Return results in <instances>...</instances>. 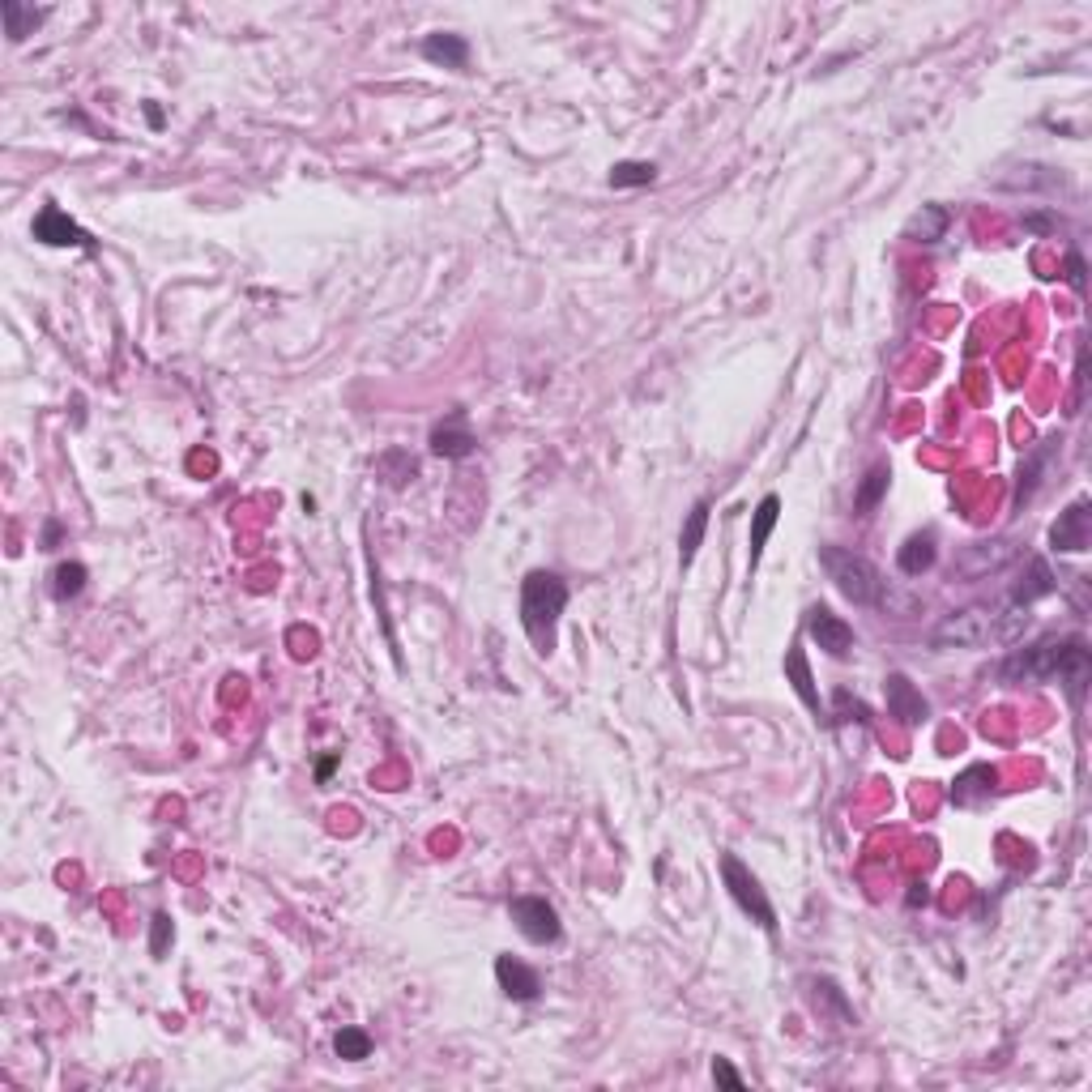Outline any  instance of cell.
I'll list each match as a JSON object with an SVG mask.
<instances>
[{
    "instance_id": "obj_1",
    "label": "cell",
    "mask_w": 1092,
    "mask_h": 1092,
    "mask_svg": "<svg viewBox=\"0 0 1092 1092\" xmlns=\"http://www.w3.org/2000/svg\"><path fill=\"white\" fill-rule=\"evenodd\" d=\"M998 679L1003 683H1058L1062 692L1080 704L1088 692V679H1092V653H1088L1084 636H1062V641L1050 636L1032 649L1012 653L1008 662L998 666Z\"/></svg>"
},
{
    "instance_id": "obj_2",
    "label": "cell",
    "mask_w": 1092,
    "mask_h": 1092,
    "mask_svg": "<svg viewBox=\"0 0 1092 1092\" xmlns=\"http://www.w3.org/2000/svg\"><path fill=\"white\" fill-rule=\"evenodd\" d=\"M1028 631V607H969L935 627L939 649H990L1012 645Z\"/></svg>"
},
{
    "instance_id": "obj_3",
    "label": "cell",
    "mask_w": 1092,
    "mask_h": 1092,
    "mask_svg": "<svg viewBox=\"0 0 1092 1092\" xmlns=\"http://www.w3.org/2000/svg\"><path fill=\"white\" fill-rule=\"evenodd\" d=\"M568 607V585L555 572H530L521 581V623H525V636L534 641L538 653H551L555 649V627H559V615Z\"/></svg>"
},
{
    "instance_id": "obj_4",
    "label": "cell",
    "mask_w": 1092,
    "mask_h": 1092,
    "mask_svg": "<svg viewBox=\"0 0 1092 1092\" xmlns=\"http://www.w3.org/2000/svg\"><path fill=\"white\" fill-rule=\"evenodd\" d=\"M820 568L853 607H883V577L867 555H853L845 546H820Z\"/></svg>"
},
{
    "instance_id": "obj_5",
    "label": "cell",
    "mask_w": 1092,
    "mask_h": 1092,
    "mask_svg": "<svg viewBox=\"0 0 1092 1092\" xmlns=\"http://www.w3.org/2000/svg\"><path fill=\"white\" fill-rule=\"evenodd\" d=\"M722 879H726V893L734 897V905L752 917L760 931H768V935L777 931V909H772V901L764 897V887L752 875V867H742V858L722 853Z\"/></svg>"
},
{
    "instance_id": "obj_6",
    "label": "cell",
    "mask_w": 1092,
    "mask_h": 1092,
    "mask_svg": "<svg viewBox=\"0 0 1092 1092\" xmlns=\"http://www.w3.org/2000/svg\"><path fill=\"white\" fill-rule=\"evenodd\" d=\"M508 913H512L516 931H521L530 943H555L563 935L559 913H555V905L546 901V897H516L508 905Z\"/></svg>"
},
{
    "instance_id": "obj_7",
    "label": "cell",
    "mask_w": 1092,
    "mask_h": 1092,
    "mask_svg": "<svg viewBox=\"0 0 1092 1092\" xmlns=\"http://www.w3.org/2000/svg\"><path fill=\"white\" fill-rule=\"evenodd\" d=\"M807 636H811L828 657H837V662H845V657L853 653V627H849L841 615H832L828 607H811V611H807Z\"/></svg>"
},
{
    "instance_id": "obj_8",
    "label": "cell",
    "mask_w": 1092,
    "mask_h": 1092,
    "mask_svg": "<svg viewBox=\"0 0 1092 1092\" xmlns=\"http://www.w3.org/2000/svg\"><path fill=\"white\" fill-rule=\"evenodd\" d=\"M1088 525H1092L1088 500H1076L1067 512H1058V521L1050 525V546L1054 551H1067V555L1088 551Z\"/></svg>"
},
{
    "instance_id": "obj_9",
    "label": "cell",
    "mask_w": 1092,
    "mask_h": 1092,
    "mask_svg": "<svg viewBox=\"0 0 1092 1092\" xmlns=\"http://www.w3.org/2000/svg\"><path fill=\"white\" fill-rule=\"evenodd\" d=\"M35 240L51 248H90V235L61 210V206H43L35 218Z\"/></svg>"
},
{
    "instance_id": "obj_10",
    "label": "cell",
    "mask_w": 1092,
    "mask_h": 1092,
    "mask_svg": "<svg viewBox=\"0 0 1092 1092\" xmlns=\"http://www.w3.org/2000/svg\"><path fill=\"white\" fill-rule=\"evenodd\" d=\"M883 692H887V713H893L901 726H922L931 717V704L922 700V692H917L905 675H887Z\"/></svg>"
},
{
    "instance_id": "obj_11",
    "label": "cell",
    "mask_w": 1092,
    "mask_h": 1092,
    "mask_svg": "<svg viewBox=\"0 0 1092 1092\" xmlns=\"http://www.w3.org/2000/svg\"><path fill=\"white\" fill-rule=\"evenodd\" d=\"M496 977H500V990L516 1003H534L542 994V982H538V973L521 960H512V956H500L496 960Z\"/></svg>"
},
{
    "instance_id": "obj_12",
    "label": "cell",
    "mask_w": 1092,
    "mask_h": 1092,
    "mask_svg": "<svg viewBox=\"0 0 1092 1092\" xmlns=\"http://www.w3.org/2000/svg\"><path fill=\"white\" fill-rule=\"evenodd\" d=\"M994 798V768L990 764H973L952 781V802L956 807H982Z\"/></svg>"
},
{
    "instance_id": "obj_13",
    "label": "cell",
    "mask_w": 1092,
    "mask_h": 1092,
    "mask_svg": "<svg viewBox=\"0 0 1092 1092\" xmlns=\"http://www.w3.org/2000/svg\"><path fill=\"white\" fill-rule=\"evenodd\" d=\"M474 444H478V440L470 436V427H466L462 414H452L448 423H440L436 431H431V452H436V457H448V462H462V457H470Z\"/></svg>"
},
{
    "instance_id": "obj_14",
    "label": "cell",
    "mask_w": 1092,
    "mask_h": 1092,
    "mask_svg": "<svg viewBox=\"0 0 1092 1092\" xmlns=\"http://www.w3.org/2000/svg\"><path fill=\"white\" fill-rule=\"evenodd\" d=\"M935 559H939V542H935V534L926 530V534H913V538H905V546L897 551V568L905 572V577H922V572H931L935 568Z\"/></svg>"
},
{
    "instance_id": "obj_15",
    "label": "cell",
    "mask_w": 1092,
    "mask_h": 1092,
    "mask_svg": "<svg viewBox=\"0 0 1092 1092\" xmlns=\"http://www.w3.org/2000/svg\"><path fill=\"white\" fill-rule=\"evenodd\" d=\"M418 51L427 56L431 65H444V69H466V61H470V43L462 35H448V31L427 35Z\"/></svg>"
},
{
    "instance_id": "obj_16",
    "label": "cell",
    "mask_w": 1092,
    "mask_h": 1092,
    "mask_svg": "<svg viewBox=\"0 0 1092 1092\" xmlns=\"http://www.w3.org/2000/svg\"><path fill=\"white\" fill-rule=\"evenodd\" d=\"M947 222H952V214H947L943 206H922V214L909 218L905 240H913V244H939L947 235Z\"/></svg>"
},
{
    "instance_id": "obj_17",
    "label": "cell",
    "mask_w": 1092,
    "mask_h": 1092,
    "mask_svg": "<svg viewBox=\"0 0 1092 1092\" xmlns=\"http://www.w3.org/2000/svg\"><path fill=\"white\" fill-rule=\"evenodd\" d=\"M887 482H893V466H887V462H875V466L867 470V478H862L858 496H853V512H858V516L875 512V508H879V500L887 496Z\"/></svg>"
},
{
    "instance_id": "obj_18",
    "label": "cell",
    "mask_w": 1092,
    "mask_h": 1092,
    "mask_svg": "<svg viewBox=\"0 0 1092 1092\" xmlns=\"http://www.w3.org/2000/svg\"><path fill=\"white\" fill-rule=\"evenodd\" d=\"M1054 589H1058V581H1054L1050 563H1046V559H1028V581L1016 585L1012 602H1016V607H1032V602H1038V597H1050Z\"/></svg>"
},
{
    "instance_id": "obj_19",
    "label": "cell",
    "mask_w": 1092,
    "mask_h": 1092,
    "mask_svg": "<svg viewBox=\"0 0 1092 1092\" xmlns=\"http://www.w3.org/2000/svg\"><path fill=\"white\" fill-rule=\"evenodd\" d=\"M786 675L794 683V692L802 696V704H807L820 717V692H815V679H811V666H807V653H802V645H794L786 653Z\"/></svg>"
},
{
    "instance_id": "obj_20",
    "label": "cell",
    "mask_w": 1092,
    "mask_h": 1092,
    "mask_svg": "<svg viewBox=\"0 0 1092 1092\" xmlns=\"http://www.w3.org/2000/svg\"><path fill=\"white\" fill-rule=\"evenodd\" d=\"M51 9H35V5H22V0H5L0 5V17H5V35L13 43H22L26 35H35V26L47 17Z\"/></svg>"
},
{
    "instance_id": "obj_21",
    "label": "cell",
    "mask_w": 1092,
    "mask_h": 1092,
    "mask_svg": "<svg viewBox=\"0 0 1092 1092\" xmlns=\"http://www.w3.org/2000/svg\"><path fill=\"white\" fill-rule=\"evenodd\" d=\"M708 500H700L692 512H687V521H683V534H679V559H683V568L696 559V551H700V542H704V530H708Z\"/></svg>"
},
{
    "instance_id": "obj_22",
    "label": "cell",
    "mask_w": 1092,
    "mask_h": 1092,
    "mask_svg": "<svg viewBox=\"0 0 1092 1092\" xmlns=\"http://www.w3.org/2000/svg\"><path fill=\"white\" fill-rule=\"evenodd\" d=\"M777 521H781V496H764L760 508L752 512V563L764 555V542L777 530Z\"/></svg>"
},
{
    "instance_id": "obj_23",
    "label": "cell",
    "mask_w": 1092,
    "mask_h": 1092,
    "mask_svg": "<svg viewBox=\"0 0 1092 1092\" xmlns=\"http://www.w3.org/2000/svg\"><path fill=\"white\" fill-rule=\"evenodd\" d=\"M657 180L653 162H615L611 167V188H645Z\"/></svg>"
},
{
    "instance_id": "obj_24",
    "label": "cell",
    "mask_w": 1092,
    "mask_h": 1092,
    "mask_svg": "<svg viewBox=\"0 0 1092 1092\" xmlns=\"http://www.w3.org/2000/svg\"><path fill=\"white\" fill-rule=\"evenodd\" d=\"M1046 462H1050V448H1042V452H1032L1028 462L1020 466V486H1016V508H1024L1028 500H1032V492H1038V482H1042V470H1046Z\"/></svg>"
},
{
    "instance_id": "obj_25",
    "label": "cell",
    "mask_w": 1092,
    "mask_h": 1092,
    "mask_svg": "<svg viewBox=\"0 0 1092 1092\" xmlns=\"http://www.w3.org/2000/svg\"><path fill=\"white\" fill-rule=\"evenodd\" d=\"M333 1050H337V1058H347V1062H363L371 1054V1038L363 1028H341L333 1038Z\"/></svg>"
},
{
    "instance_id": "obj_26",
    "label": "cell",
    "mask_w": 1092,
    "mask_h": 1092,
    "mask_svg": "<svg viewBox=\"0 0 1092 1092\" xmlns=\"http://www.w3.org/2000/svg\"><path fill=\"white\" fill-rule=\"evenodd\" d=\"M85 589V563H61L56 568V597H77Z\"/></svg>"
},
{
    "instance_id": "obj_27",
    "label": "cell",
    "mask_w": 1092,
    "mask_h": 1092,
    "mask_svg": "<svg viewBox=\"0 0 1092 1092\" xmlns=\"http://www.w3.org/2000/svg\"><path fill=\"white\" fill-rule=\"evenodd\" d=\"M832 704H837V713H841L837 722H862V726L871 722V708L862 704V700H853L849 692H837V696H832Z\"/></svg>"
},
{
    "instance_id": "obj_28",
    "label": "cell",
    "mask_w": 1092,
    "mask_h": 1092,
    "mask_svg": "<svg viewBox=\"0 0 1092 1092\" xmlns=\"http://www.w3.org/2000/svg\"><path fill=\"white\" fill-rule=\"evenodd\" d=\"M167 943H171V917L158 913V917H154V935H150V956H154V960L167 956Z\"/></svg>"
},
{
    "instance_id": "obj_29",
    "label": "cell",
    "mask_w": 1092,
    "mask_h": 1092,
    "mask_svg": "<svg viewBox=\"0 0 1092 1092\" xmlns=\"http://www.w3.org/2000/svg\"><path fill=\"white\" fill-rule=\"evenodd\" d=\"M713 1080L722 1084V1088H730V1092H742V1088H747V1084H742V1076L730 1067L726 1058H713Z\"/></svg>"
},
{
    "instance_id": "obj_30",
    "label": "cell",
    "mask_w": 1092,
    "mask_h": 1092,
    "mask_svg": "<svg viewBox=\"0 0 1092 1092\" xmlns=\"http://www.w3.org/2000/svg\"><path fill=\"white\" fill-rule=\"evenodd\" d=\"M1058 214H1024V231H1038V235H1050L1058 231Z\"/></svg>"
},
{
    "instance_id": "obj_31",
    "label": "cell",
    "mask_w": 1092,
    "mask_h": 1092,
    "mask_svg": "<svg viewBox=\"0 0 1092 1092\" xmlns=\"http://www.w3.org/2000/svg\"><path fill=\"white\" fill-rule=\"evenodd\" d=\"M1067 282H1071V291L1084 295V256L1080 252H1067Z\"/></svg>"
},
{
    "instance_id": "obj_32",
    "label": "cell",
    "mask_w": 1092,
    "mask_h": 1092,
    "mask_svg": "<svg viewBox=\"0 0 1092 1092\" xmlns=\"http://www.w3.org/2000/svg\"><path fill=\"white\" fill-rule=\"evenodd\" d=\"M146 116H150V124H154V129H162V111H158V107H154V103H150V107H146Z\"/></svg>"
},
{
    "instance_id": "obj_33",
    "label": "cell",
    "mask_w": 1092,
    "mask_h": 1092,
    "mask_svg": "<svg viewBox=\"0 0 1092 1092\" xmlns=\"http://www.w3.org/2000/svg\"><path fill=\"white\" fill-rule=\"evenodd\" d=\"M333 764H337V760H325L321 768H316V777H321V781H329V772H333Z\"/></svg>"
}]
</instances>
